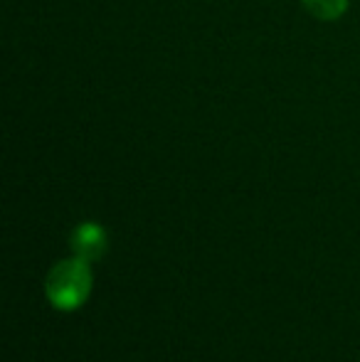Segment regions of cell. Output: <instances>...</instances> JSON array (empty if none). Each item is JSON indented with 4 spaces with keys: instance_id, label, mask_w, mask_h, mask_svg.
<instances>
[{
    "instance_id": "obj_1",
    "label": "cell",
    "mask_w": 360,
    "mask_h": 362,
    "mask_svg": "<svg viewBox=\"0 0 360 362\" xmlns=\"http://www.w3.org/2000/svg\"><path fill=\"white\" fill-rule=\"evenodd\" d=\"M94 286V274H91L89 262L79 257L62 259L47 272L45 279V296L57 310L72 313V310L82 308L91 296Z\"/></svg>"
},
{
    "instance_id": "obj_2",
    "label": "cell",
    "mask_w": 360,
    "mask_h": 362,
    "mask_svg": "<svg viewBox=\"0 0 360 362\" xmlns=\"http://www.w3.org/2000/svg\"><path fill=\"white\" fill-rule=\"evenodd\" d=\"M69 247H72L74 257L84 259V262H99L109 252V234L99 222H82L72 229L69 237Z\"/></svg>"
},
{
    "instance_id": "obj_3",
    "label": "cell",
    "mask_w": 360,
    "mask_h": 362,
    "mask_svg": "<svg viewBox=\"0 0 360 362\" xmlns=\"http://www.w3.org/2000/svg\"><path fill=\"white\" fill-rule=\"evenodd\" d=\"M301 3L308 15H313L316 20H323V23L338 20L348 10V0H301Z\"/></svg>"
}]
</instances>
